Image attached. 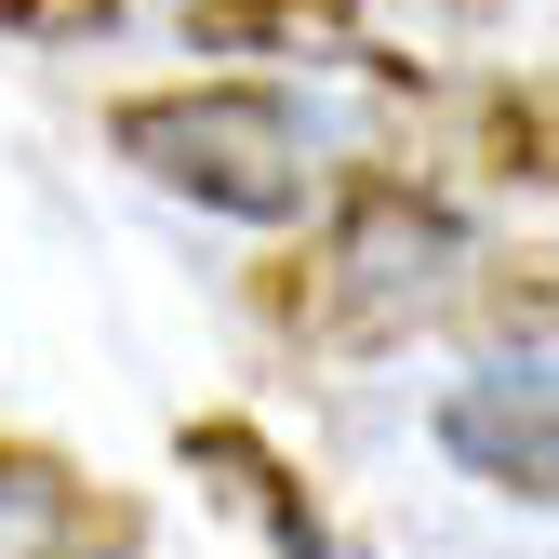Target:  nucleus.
<instances>
[{
	"mask_svg": "<svg viewBox=\"0 0 559 559\" xmlns=\"http://www.w3.org/2000/svg\"><path fill=\"white\" fill-rule=\"evenodd\" d=\"M107 147L147 174L160 200H200L227 227H294L320 214V133L280 81H160V94H120L107 107Z\"/></svg>",
	"mask_w": 559,
	"mask_h": 559,
	"instance_id": "obj_1",
	"label": "nucleus"
},
{
	"mask_svg": "<svg viewBox=\"0 0 559 559\" xmlns=\"http://www.w3.org/2000/svg\"><path fill=\"white\" fill-rule=\"evenodd\" d=\"M133 0H0V27L14 40H94V27H120Z\"/></svg>",
	"mask_w": 559,
	"mask_h": 559,
	"instance_id": "obj_7",
	"label": "nucleus"
},
{
	"mask_svg": "<svg viewBox=\"0 0 559 559\" xmlns=\"http://www.w3.org/2000/svg\"><path fill=\"white\" fill-rule=\"evenodd\" d=\"M200 53H346L360 40V0H187Z\"/></svg>",
	"mask_w": 559,
	"mask_h": 559,
	"instance_id": "obj_6",
	"label": "nucleus"
},
{
	"mask_svg": "<svg viewBox=\"0 0 559 559\" xmlns=\"http://www.w3.org/2000/svg\"><path fill=\"white\" fill-rule=\"evenodd\" d=\"M440 453L466 479H493V493H520V507L559 493V386H546V346H520V360L440 386Z\"/></svg>",
	"mask_w": 559,
	"mask_h": 559,
	"instance_id": "obj_4",
	"label": "nucleus"
},
{
	"mask_svg": "<svg viewBox=\"0 0 559 559\" xmlns=\"http://www.w3.org/2000/svg\"><path fill=\"white\" fill-rule=\"evenodd\" d=\"M0 559H147V507L53 440H0Z\"/></svg>",
	"mask_w": 559,
	"mask_h": 559,
	"instance_id": "obj_5",
	"label": "nucleus"
},
{
	"mask_svg": "<svg viewBox=\"0 0 559 559\" xmlns=\"http://www.w3.org/2000/svg\"><path fill=\"white\" fill-rule=\"evenodd\" d=\"M174 466H187L266 559H360V533H346L307 479H294V453H280L266 427H240V413H187V427H174Z\"/></svg>",
	"mask_w": 559,
	"mask_h": 559,
	"instance_id": "obj_3",
	"label": "nucleus"
},
{
	"mask_svg": "<svg viewBox=\"0 0 559 559\" xmlns=\"http://www.w3.org/2000/svg\"><path fill=\"white\" fill-rule=\"evenodd\" d=\"M320 240L266 280V307L294 320L307 346H333V360H373V346H400L413 320L440 307V280H453V214L413 174H320Z\"/></svg>",
	"mask_w": 559,
	"mask_h": 559,
	"instance_id": "obj_2",
	"label": "nucleus"
}]
</instances>
